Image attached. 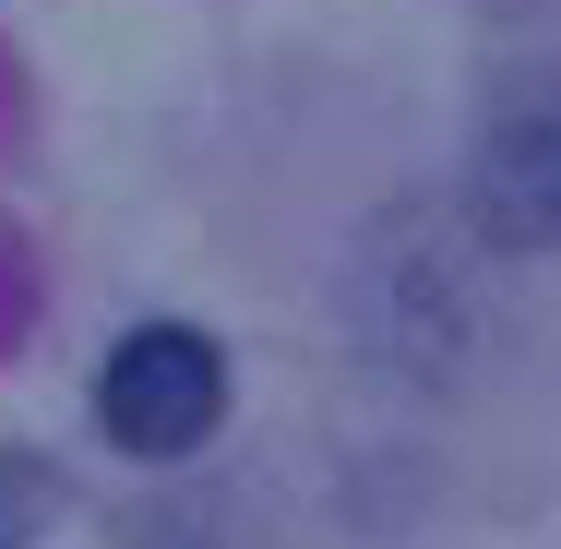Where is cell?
<instances>
[{
    "label": "cell",
    "instance_id": "obj_1",
    "mask_svg": "<svg viewBox=\"0 0 561 549\" xmlns=\"http://www.w3.org/2000/svg\"><path fill=\"white\" fill-rule=\"evenodd\" d=\"M466 227L490 251H561V60H514L466 131Z\"/></svg>",
    "mask_w": 561,
    "mask_h": 549
},
{
    "label": "cell",
    "instance_id": "obj_2",
    "mask_svg": "<svg viewBox=\"0 0 561 549\" xmlns=\"http://www.w3.org/2000/svg\"><path fill=\"white\" fill-rule=\"evenodd\" d=\"M227 419V346L192 323H144L108 346V370H96V431L119 454H144V466H180L192 442Z\"/></svg>",
    "mask_w": 561,
    "mask_h": 549
},
{
    "label": "cell",
    "instance_id": "obj_3",
    "mask_svg": "<svg viewBox=\"0 0 561 549\" xmlns=\"http://www.w3.org/2000/svg\"><path fill=\"white\" fill-rule=\"evenodd\" d=\"M60 514V478L36 454H0V549H36V526Z\"/></svg>",
    "mask_w": 561,
    "mask_h": 549
},
{
    "label": "cell",
    "instance_id": "obj_4",
    "mask_svg": "<svg viewBox=\"0 0 561 549\" xmlns=\"http://www.w3.org/2000/svg\"><path fill=\"white\" fill-rule=\"evenodd\" d=\"M0 311H12V263H0Z\"/></svg>",
    "mask_w": 561,
    "mask_h": 549
}]
</instances>
